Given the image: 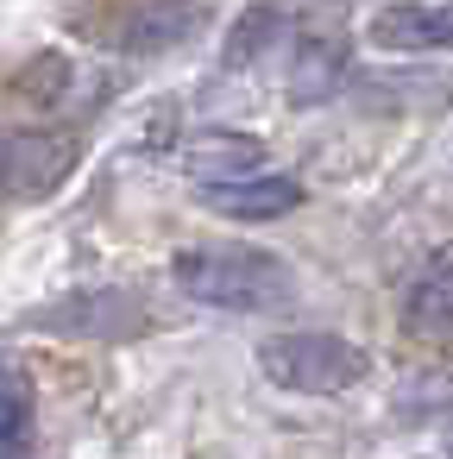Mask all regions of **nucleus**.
Instances as JSON below:
<instances>
[{
    "mask_svg": "<svg viewBox=\"0 0 453 459\" xmlns=\"http://www.w3.org/2000/svg\"><path fill=\"white\" fill-rule=\"evenodd\" d=\"M170 277L189 302L233 315H271L296 302V271L277 252H252V246H196L170 264Z\"/></svg>",
    "mask_w": 453,
    "mask_h": 459,
    "instance_id": "1",
    "label": "nucleus"
},
{
    "mask_svg": "<svg viewBox=\"0 0 453 459\" xmlns=\"http://www.w3.org/2000/svg\"><path fill=\"white\" fill-rule=\"evenodd\" d=\"M258 371L290 396H340L365 377V352L346 333H271L258 340Z\"/></svg>",
    "mask_w": 453,
    "mask_h": 459,
    "instance_id": "2",
    "label": "nucleus"
},
{
    "mask_svg": "<svg viewBox=\"0 0 453 459\" xmlns=\"http://www.w3.org/2000/svg\"><path fill=\"white\" fill-rule=\"evenodd\" d=\"M70 170H76V139L70 133H39V126L0 133V195L45 202V195L64 189Z\"/></svg>",
    "mask_w": 453,
    "mask_h": 459,
    "instance_id": "3",
    "label": "nucleus"
},
{
    "mask_svg": "<svg viewBox=\"0 0 453 459\" xmlns=\"http://www.w3.org/2000/svg\"><path fill=\"white\" fill-rule=\"evenodd\" d=\"M202 202L227 221H277L302 208V183L296 177H240V183H208Z\"/></svg>",
    "mask_w": 453,
    "mask_h": 459,
    "instance_id": "4",
    "label": "nucleus"
},
{
    "mask_svg": "<svg viewBox=\"0 0 453 459\" xmlns=\"http://www.w3.org/2000/svg\"><path fill=\"white\" fill-rule=\"evenodd\" d=\"M371 45L384 51H453V7H378L371 13Z\"/></svg>",
    "mask_w": 453,
    "mask_h": 459,
    "instance_id": "5",
    "label": "nucleus"
},
{
    "mask_svg": "<svg viewBox=\"0 0 453 459\" xmlns=\"http://www.w3.org/2000/svg\"><path fill=\"white\" fill-rule=\"evenodd\" d=\"M258 139H240V133H208V139H196L189 145V170L202 177V189L208 183H240V177H258Z\"/></svg>",
    "mask_w": 453,
    "mask_h": 459,
    "instance_id": "6",
    "label": "nucleus"
},
{
    "mask_svg": "<svg viewBox=\"0 0 453 459\" xmlns=\"http://www.w3.org/2000/svg\"><path fill=\"white\" fill-rule=\"evenodd\" d=\"M403 321H409L415 333H453V258H434V264L409 283Z\"/></svg>",
    "mask_w": 453,
    "mask_h": 459,
    "instance_id": "7",
    "label": "nucleus"
},
{
    "mask_svg": "<svg viewBox=\"0 0 453 459\" xmlns=\"http://www.w3.org/2000/svg\"><path fill=\"white\" fill-rule=\"evenodd\" d=\"M340 70H346V45L340 39H302V51H296V64H290V101H327L334 95V82H340Z\"/></svg>",
    "mask_w": 453,
    "mask_h": 459,
    "instance_id": "8",
    "label": "nucleus"
},
{
    "mask_svg": "<svg viewBox=\"0 0 453 459\" xmlns=\"http://www.w3.org/2000/svg\"><path fill=\"white\" fill-rule=\"evenodd\" d=\"M32 434V384L20 371H0V459H20Z\"/></svg>",
    "mask_w": 453,
    "mask_h": 459,
    "instance_id": "9",
    "label": "nucleus"
},
{
    "mask_svg": "<svg viewBox=\"0 0 453 459\" xmlns=\"http://www.w3.org/2000/svg\"><path fill=\"white\" fill-rule=\"evenodd\" d=\"M202 13H183V7H145L133 13V51H164L170 39H183Z\"/></svg>",
    "mask_w": 453,
    "mask_h": 459,
    "instance_id": "10",
    "label": "nucleus"
}]
</instances>
